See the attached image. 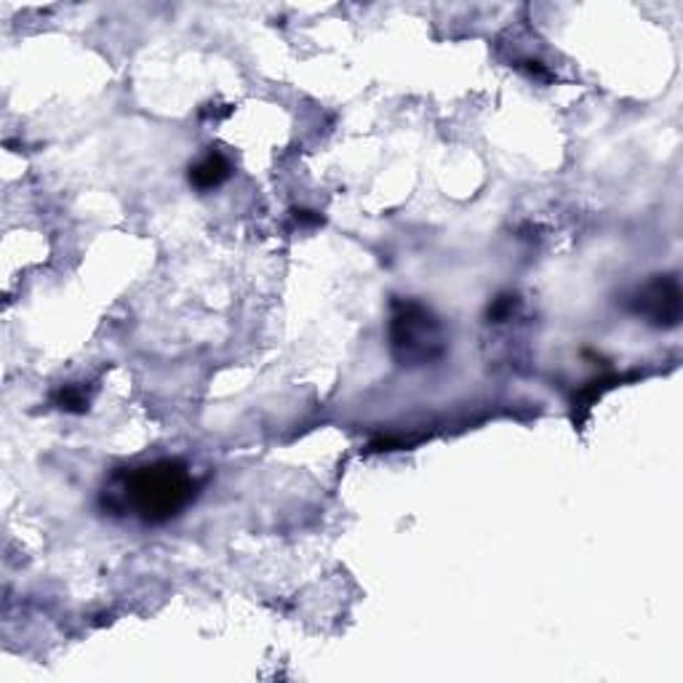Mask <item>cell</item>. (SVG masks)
Wrapping results in <instances>:
<instances>
[{"mask_svg":"<svg viewBox=\"0 0 683 683\" xmlns=\"http://www.w3.org/2000/svg\"><path fill=\"white\" fill-rule=\"evenodd\" d=\"M198 484L179 460H155L126 467L104 486L102 505L115 516L140 518L142 524H166L196 499Z\"/></svg>","mask_w":683,"mask_h":683,"instance_id":"1","label":"cell"},{"mask_svg":"<svg viewBox=\"0 0 683 683\" xmlns=\"http://www.w3.org/2000/svg\"><path fill=\"white\" fill-rule=\"evenodd\" d=\"M390 342L393 353L404 366H428L443 355L441 323L428 307L411 299H398L393 305Z\"/></svg>","mask_w":683,"mask_h":683,"instance_id":"2","label":"cell"},{"mask_svg":"<svg viewBox=\"0 0 683 683\" xmlns=\"http://www.w3.org/2000/svg\"><path fill=\"white\" fill-rule=\"evenodd\" d=\"M632 310L649 318L654 326H679L681 321V286L673 275H660L647 284L632 299Z\"/></svg>","mask_w":683,"mask_h":683,"instance_id":"3","label":"cell"},{"mask_svg":"<svg viewBox=\"0 0 683 683\" xmlns=\"http://www.w3.org/2000/svg\"><path fill=\"white\" fill-rule=\"evenodd\" d=\"M230 172H233L230 161L222 153L211 150L196 166H190V185L198 187V190H214V187H219L230 177Z\"/></svg>","mask_w":683,"mask_h":683,"instance_id":"4","label":"cell"},{"mask_svg":"<svg viewBox=\"0 0 683 683\" xmlns=\"http://www.w3.org/2000/svg\"><path fill=\"white\" fill-rule=\"evenodd\" d=\"M54 406H59L62 411L80 414V411L89 409V396H86V393L80 390L78 385H67L54 396Z\"/></svg>","mask_w":683,"mask_h":683,"instance_id":"5","label":"cell"},{"mask_svg":"<svg viewBox=\"0 0 683 683\" xmlns=\"http://www.w3.org/2000/svg\"><path fill=\"white\" fill-rule=\"evenodd\" d=\"M516 305H518V297H513V294H503V297H497L492 305H488V321H494V323L507 321V318L513 316V310H516Z\"/></svg>","mask_w":683,"mask_h":683,"instance_id":"6","label":"cell"}]
</instances>
